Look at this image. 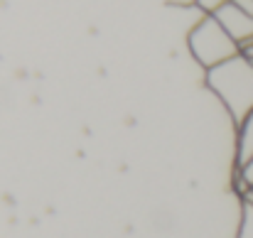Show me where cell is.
Masks as SVG:
<instances>
[{
  "label": "cell",
  "instance_id": "1",
  "mask_svg": "<svg viewBox=\"0 0 253 238\" xmlns=\"http://www.w3.org/2000/svg\"><path fill=\"white\" fill-rule=\"evenodd\" d=\"M209 88L219 96V101L226 106L229 116L236 125L244 123V118L253 111V62L244 54L214 67L207 72Z\"/></svg>",
  "mask_w": 253,
  "mask_h": 238
},
{
  "label": "cell",
  "instance_id": "2",
  "mask_svg": "<svg viewBox=\"0 0 253 238\" xmlns=\"http://www.w3.org/2000/svg\"><path fill=\"white\" fill-rule=\"evenodd\" d=\"M187 44H189L192 57L207 72L241 54V47L234 42V37L224 30V25L214 15H202V20L189 32Z\"/></svg>",
  "mask_w": 253,
  "mask_h": 238
},
{
  "label": "cell",
  "instance_id": "3",
  "mask_svg": "<svg viewBox=\"0 0 253 238\" xmlns=\"http://www.w3.org/2000/svg\"><path fill=\"white\" fill-rule=\"evenodd\" d=\"M214 17L224 25V30L234 37V42H236L241 49L253 42V17L249 12H244L236 2H229V5L221 7Z\"/></svg>",
  "mask_w": 253,
  "mask_h": 238
},
{
  "label": "cell",
  "instance_id": "4",
  "mask_svg": "<svg viewBox=\"0 0 253 238\" xmlns=\"http://www.w3.org/2000/svg\"><path fill=\"white\" fill-rule=\"evenodd\" d=\"M239 128V138H236V167H244L253 158V111L244 118Z\"/></svg>",
  "mask_w": 253,
  "mask_h": 238
},
{
  "label": "cell",
  "instance_id": "5",
  "mask_svg": "<svg viewBox=\"0 0 253 238\" xmlns=\"http://www.w3.org/2000/svg\"><path fill=\"white\" fill-rule=\"evenodd\" d=\"M239 238H253V199L244 201V219H241V236Z\"/></svg>",
  "mask_w": 253,
  "mask_h": 238
},
{
  "label": "cell",
  "instance_id": "6",
  "mask_svg": "<svg viewBox=\"0 0 253 238\" xmlns=\"http://www.w3.org/2000/svg\"><path fill=\"white\" fill-rule=\"evenodd\" d=\"M231 0H194V5L202 10V15H216L221 7H226Z\"/></svg>",
  "mask_w": 253,
  "mask_h": 238
},
{
  "label": "cell",
  "instance_id": "7",
  "mask_svg": "<svg viewBox=\"0 0 253 238\" xmlns=\"http://www.w3.org/2000/svg\"><path fill=\"white\" fill-rule=\"evenodd\" d=\"M239 182H241V189H244V194L253 189V158L249 159L244 167H239Z\"/></svg>",
  "mask_w": 253,
  "mask_h": 238
},
{
  "label": "cell",
  "instance_id": "8",
  "mask_svg": "<svg viewBox=\"0 0 253 238\" xmlns=\"http://www.w3.org/2000/svg\"><path fill=\"white\" fill-rule=\"evenodd\" d=\"M241 54H244L246 59H251V62H253V42H251V44H246V47L241 49Z\"/></svg>",
  "mask_w": 253,
  "mask_h": 238
},
{
  "label": "cell",
  "instance_id": "9",
  "mask_svg": "<svg viewBox=\"0 0 253 238\" xmlns=\"http://www.w3.org/2000/svg\"><path fill=\"white\" fill-rule=\"evenodd\" d=\"M244 197H251V199H253V189H251V192H246V194H244Z\"/></svg>",
  "mask_w": 253,
  "mask_h": 238
},
{
  "label": "cell",
  "instance_id": "10",
  "mask_svg": "<svg viewBox=\"0 0 253 238\" xmlns=\"http://www.w3.org/2000/svg\"><path fill=\"white\" fill-rule=\"evenodd\" d=\"M246 199H251V197H246Z\"/></svg>",
  "mask_w": 253,
  "mask_h": 238
}]
</instances>
